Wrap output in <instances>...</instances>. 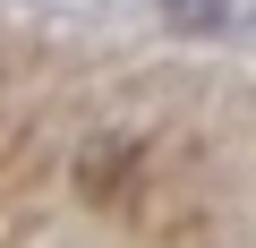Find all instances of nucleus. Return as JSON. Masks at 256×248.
Masks as SVG:
<instances>
[{
  "mask_svg": "<svg viewBox=\"0 0 256 248\" xmlns=\"http://www.w3.org/2000/svg\"><path fill=\"white\" fill-rule=\"evenodd\" d=\"M137 171H146V137L137 129H102V137H86L77 146V197L86 205H120L128 188H137Z\"/></svg>",
  "mask_w": 256,
  "mask_h": 248,
  "instance_id": "f257e3e1",
  "label": "nucleus"
},
{
  "mask_svg": "<svg viewBox=\"0 0 256 248\" xmlns=\"http://www.w3.org/2000/svg\"><path fill=\"white\" fill-rule=\"evenodd\" d=\"M180 26H222V0H171Z\"/></svg>",
  "mask_w": 256,
  "mask_h": 248,
  "instance_id": "f03ea898",
  "label": "nucleus"
}]
</instances>
